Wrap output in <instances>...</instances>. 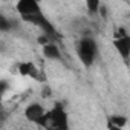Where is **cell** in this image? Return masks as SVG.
<instances>
[{
	"label": "cell",
	"instance_id": "obj_8",
	"mask_svg": "<svg viewBox=\"0 0 130 130\" xmlns=\"http://www.w3.org/2000/svg\"><path fill=\"white\" fill-rule=\"evenodd\" d=\"M14 22L12 19H8L6 15H3L2 12H0V32H9L14 29Z\"/></svg>",
	"mask_w": 130,
	"mask_h": 130
},
{
	"label": "cell",
	"instance_id": "obj_2",
	"mask_svg": "<svg viewBox=\"0 0 130 130\" xmlns=\"http://www.w3.org/2000/svg\"><path fill=\"white\" fill-rule=\"evenodd\" d=\"M44 128H55V130H68L69 128V116L63 104L57 103L51 110H46L44 115Z\"/></svg>",
	"mask_w": 130,
	"mask_h": 130
},
{
	"label": "cell",
	"instance_id": "obj_10",
	"mask_svg": "<svg viewBox=\"0 0 130 130\" xmlns=\"http://www.w3.org/2000/svg\"><path fill=\"white\" fill-rule=\"evenodd\" d=\"M20 72L25 74V75H29V77H37V69H35L34 64H31V63L23 64L22 69H20Z\"/></svg>",
	"mask_w": 130,
	"mask_h": 130
},
{
	"label": "cell",
	"instance_id": "obj_1",
	"mask_svg": "<svg viewBox=\"0 0 130 130\" xmlns=\"http://www.w3.org/2000/svg\"><path fill=\"white\" fill-rule=\"evenodd\" d=\"M75 52H77V57L84 68L93 66L95 61H96V57H98L96 40L93 37H89V35L81 37L75 44Z\"/></svg>",
	"mask_w": 130,
	"mask_h": 130
},
{
	"label": "cell",
	"instance_id": "obj_7",
	"mask_svg": "<svg viewBox=\"0 0 130 130\" xmlns=\"http://www.w3.org/2000/svg\"><path fill=\"white\" fill-rule=\"evenodd\" d=\"M125 122H127V118L122 115H113L109 118V127L110 128H121L125 125Z\"/></svg>",
	"mask_w": 130,
	"mask_h": 130
},
{
	"label": "cell",
	"instance_id": "obj_6",
	"mask_svg": "<svg viewBox=\"0 0 130 130\" xmlns=\"http://www.w3.org/2000/svg\"><path fill=\"white\" fill-rule=\"evenodd\" d=\"M41 46H43V55L47 60H57V61L63 60V55H61V51H60L57 41H47Z\"/></svg>",
	"mask_w": 130,
	"mask_h": 130
},
{
	"label": "cell",
	"instance_id": "obj_5",
	"mask_svg": "<svg viewBox=\"0 0 130 130\" xmlns=\"http://www.w3.org/2000/svg\"><path fill=\"white\" fill-rule=\"evenodd\" d=\"M15 9L17 12L20 14L22 20L32 15V14H37L41 11V6L38 3V0H17V5H15Z\"/></svg>",
	"mask_w": 130,
	"mask_h": 130
},
{
	"label": "cell",
	"instance_id": "obj_4",
	"mask_svg": "<svg viewBox=\"0 0 130 130\" xmlns=\"http://www.w3.org/2000/svg\"><path fill=\"white\" fill-rule=\"evenodd\" d=\"M44 115H46V109L40 103H31L25 109V118L28 121L34 122L38 127H43V124H44Z\"/></svg>",
	"mask_w": 130,
	"mask_h": 130
},
{
	"label": "cell",
	"instance_id": "obj_11",
	"mask_svg": "<svg viewBox=\"0 0 130 130\" xmlns=\"http://www.w3.org/2000/svg\"><path fill=\"white\" fill-rule=\"evenodd\" d=\"M8 89H9V84H8L5 80H0V96H2Z\"/></svg>",
	"mask_w": 130,
	"mask_h": 130
},
{
	"label": "cell",
	"instance_id": "obj_3",
	"mask_svg": "<svg viewBox=\"0 0 130 130\" xmlns=\"http://www.w3.org/2000/svg\"><path fill=\"white\" fill-rule=\"evenodd\" d=\"M113 46L118 51V54L122 57V60L127 61L128 57H130V37H128V34L124 28H118L115 31Z\"/></svg>",
	"mask_w": 130,
	"mask_h": 130
},
{
	"label": "cell",
	"instance_id": "obj_9",
	"mask_svg": "<svg viewBox=\"0 0 130 130\" xmlns=\"http://www.w3.org/2000/svg\"><path fill=\"white\" fill-rule=\"evenodd\" d=\"M86 8L89 15H96L101 11V0H86Z\"/></svg>",
	"mask_w": 130,
	"mask_h": 130
}]
</instances>
